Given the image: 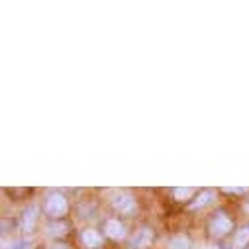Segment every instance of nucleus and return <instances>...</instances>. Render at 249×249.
Returning a JSON list of instances; mask_svg holds the SVG:
<instances>
[{
  "label": "nucleus",
  "mask_w": 249,
  "mask_h": 249,
  "mask_svg": "<svg viewBox=\"0 0 249 249\" xmlns=\"http://www.w3.org/2000/svg\"><path fill=\"white\" fill-rule=\"evenodd\" d=\"M43 210H45V214L51 216V218H61V216H65L67 210H69L67 198L61 195V193H51V195L45 198Z\"/></svg>",
  "instance_id": "1"
},
{
  "label": "nucleus",
  "mask_w": 249,
  "mask_h": 249,
  "mask_svg": "<svg viewBox=\"0 0 249 249\" xmlns=\"http://www.w3.org/2000/svg\"><path fill=\"white\" fill-rule=\"evenodd\" d=\"M208 231L212 237H224L231 231V220L228 218L226 212L218 210L212 218H210V224H208Z\"/></svg>",
  "instance_id": "2"
},
{
  "label": "nucleus",
  "mask_w": 249,
  "mask_h": 249,
  "mask_svg": "<svg viewBox=\"0 0 249 249\" xmlns=\"http://www.w3.org/2000/svg\"><path fill=\"white\" fill-rule=\"evenodd\" d=\"M112 206L120 212V214H126V216H132L136 212V198L128 193H118L112 196Z\"/></svg>",
  "instance_id": "3"
},
{
  "label": "nucleus",
  "mask_w": 249,
  "mask_h": 249,
  "mask_svg": "<svg viewBox=\"0 0 249 249\" xmlns=\"http://www.w3.org/2000/svg\"><path fill=\"white\" fill-rule=\"evenodd\" d=\"M153 243V230L151 228H142L136 231V235L130 241L132 249H147Z\"/></svg>",
  "instance_id": "4"
},
{
  "label": "nucleus",
  "mask_w": 249,
  "mask_h": 249,
  "mask_svg": "<svg viewBox=\"0 0 249 249\" xmlns=\"http://www.w3.org/2000/svg\"><path fill=\"white\" fill-rule=\"evenodd\" d=\"M37 220H39V206L37 204H30L22 214V230L24 231H32L36 228Z\"/></svg>",
  "instance_id": "5"
},
{
  "label": "nucleus",
  "mask_w": 249,
  "mask_h": 249,
  "mask_svg": "<svg viewBox=\"0 0 249 249\" xmlns=\"http://www.w3.org/2000/svg\"><path fill=\"white\" fill-rule=\"evenodd\" d=\"M104 231H106V235L110 239H124L126 237V226H124L120 220H116V218L104 222Z\"/></svg>",
  "instance_id": "6"
},
{
  "label": "nucleus",
  "mask_w": 249,
  "mask_h": 249,
  "mask_svg": "<svg viewBox=\"0 0 249 249\" xmlns=\"http://www.w3.org/2000/svg\"><path fill=\"white\" fill-rule=\"evenodd\" d=\"M81 241H83V245L89 247V249H98V247L104 243V237H102L100 231L89 228V230H85V231L81 233Z\"/></svg>",
  "instance_id": "7"
},
{
  "label": "nucleus",
  "mask_w": 249,
  "mask_h": 249,
  "mask_svg": "<svg viewBox=\"0 0 249 249\" xmlns=\"http://www.w3.org/2000/svg\"><path fill=\"white\" fill-rule=\"evenodd\" d=\"M212 200H214V193H212V191H204V193H200V195L189 204V208H191V210H198V208L208 206Z\"/></svg>",
  "instance_id": "8"
},
{
  "label": "nucleus",
  "mask_w": 249,
  "mask_h": 249,
  "mask_svg": "<svg viewBox=\"0 0 249 249\" xmlns=\"http://www.w3.org/2000/svg\"><path fill=\"white\" fill-rule=\"evenodd\" d=\"M247 245H249V226H241V228L235 231L233 247H235V249H245Z\"/></svg>",
  "instance_id": "9"
},
{
  "label": "nucleus",
  "mask_w": 249,
  "mask_h": 249,
  "mask_svg": "<svg viewBox=\"0 0 249 249\" xmlns=\"http://www.w3.org/2000/svg\"><path fill=\"white\" fill-rule=\"evenodd\" d=\"M191 237L184 235V233H178V235H173L169 239V249H191Z\"/></svg>",
  "instance_id": "10"
},
{
  "label": "nucleus",
  "mask_w": 249,
  "mask_h": 249,
  "mask_svg": "<svg viewBox=\"0 0 249 249\" xmlns=\"http://www.w3.org/2000/svg\"><path fill=\"white\" fill-rule=\"evenodd\" d=\"M2 249H34V241L32 239H16L12 243H2Z\"/></svg>",
  "instance_id": "11"
},
{
  "label": "nucleus",
  "mask_w": 249,
  "mask_h": 249,
  "mask_svg": "<svg viewBox=\"0 0 249 249\" xmlns=\"http://www.w3.org/2000/svg\"><path fill=\"white\" fill-rule=\"evenodd\" d=\"M193 195H195V191H193V189H189V186H186V189H173V196H175L177 200H180V202L189 200Z\"/></svg>",
  "instance_id": "12"
},
{
  "label": "nucleus",
  "mask_w": 249,
  "mask_h": 249,
  "mask_svg": "<svg viewBox=\"0 0 249 249\" xmlns=\"http://www.w3.org/2000/svg\"><path fill=\"white\" fill-rule=\"evenodd\" d=\"M49 233H53V235H63L65 233V230H67V226L65 224H53V226H49Z\"/></svg>",
  "instance_id": "13"
},
{
  "label": "nucleus",
  "mask_w": 249,
  "mask_h": 249,
  "mask_svg": "<svg viewBox=\"0 0 249 249\" xmlns=\"http://www.w3.org/2000/svg\"><path fill=\"white\" fill-rule=\"evenodd\" d=\"M224 193H230V195H243V193H247V189H224Z\"/></svg>",
  "instance_id": "14"
},
{
  "label": "nucleus",
  "mask_w": 249,
  "mask_h": 249,
  "mask_svg": "<svg viewBox=\"0 0 249 249\" xmlns=\"http://www.w3.org/2000/svg\"><path fill=\"white\" fill-rule=\"evenodd\" d=\"M51 249H69V247L63 243H55V245H51Z\"/></svg>",
  "instance_id": "15"
},
{
  "label": "nucleus",
  "mask_w": 249,
  "mask_h": 249,
  "mask_svg": "<svg viewBox=\"0 0 249 249\" xmlns=\"http://www.w3.org/2000/svg\"><path fill=\"white\" fill-rule=\"evenodd\" d=\"M245 210H247V212H249V200H247V202H245Z\"/></svg>",
  "instance_id": "16"
}]
</instances>
